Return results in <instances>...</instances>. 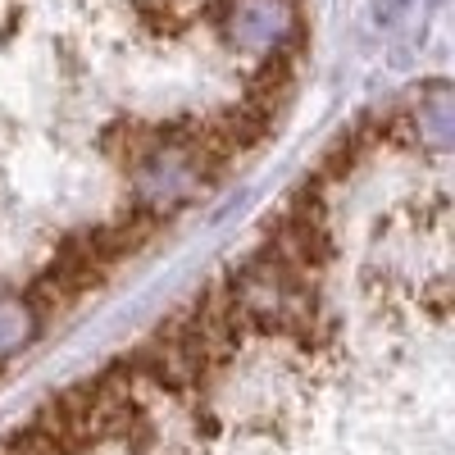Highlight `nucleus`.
Here are the masks:
<instances>
[{
	"instance_id": "1",
	"label": "nucleus",
	"mask_w": 455,
	"mask_h": 455,
	"mask_svg": "<svg viewBox=\"0 0 455 455\" xmlns=\"http://www.w3.org/2000/svg\"><path fill=\"white\" fill-rule=\"evenodd\" d=\"M296 28H300L296 0H233L223 19L228 42L242 51H264V55L283 46Z\"/></svg>"
},
{
	"instance_id": "2",
	"label": "nucleus",
	"mask_w": 455,
	"mask_h": 455,
	"mask_svg": "<svg viewBox=\"0 0 455 455\" xmlns=\"http://www.w3.org/2000/svg\"><path fill=\"white\" fill-rule=\"evenodd\" d=\"M36 315L28 310L23 296H0V364H5L10 355H19L28 341L36 337Z\"/></svg>"
},
{
	"instance_id": "3",
	"label": "nucleus",
	"mask_w": 455,
	"mask_h": 455,
	"mask_svg": "<svg viewBox=\"0 0 455 455\" xmlns=\"http://www.w3.org/2000/svg\"><path fill=\"white\" fill-rule=\"evenodd\" d=\"M419 141H428L433 150L451 146V96H446V87H437L428 100H419Z\"/></svg>"
},
{
	"instance_id": "4",
	"label": "nucleus",
	"mask_w": 455,
	"mask_h": 455,
	"mask_svg": "<svg viewBox=\"0 0 455 455\" xmlns=\"http://www.w3.org/2000/svg\"><path fill=\"white\" fill-rule=\"evenodd\" d=\"M414 5H424V0H373V28H396L414 14Z\"/></svg>"
}]
</instances>
